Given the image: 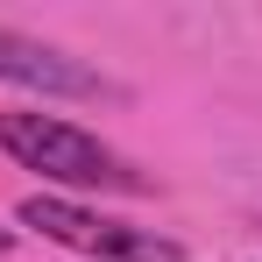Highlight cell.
<instances>
[{
	"mask_svg": "<svg viewBox=\"0 0 262 262\" xmlns=\"http://www.w3.org/2000/svg\"><path fill=\"white\" fill-rule=\"evenodd\" d=\"M0 149L21 170H43L57 184H106V191H142V177L99 142L57 114H0Z\"/></svg>",
	"mask_w": 262,
	"mask_h": 262,
	"instance_id": "obj_1",
	"label": "cell"
},
{
	"mask_svg": "<svg viewBox=\"0 0 262 262\" xmlns=\"http://www.w3.org/2000/svg\"><path fill=\"white\" fill-rule=\"evenodd\" d=\"M0 85H29V92H71V99H92L99 71H85L78 57H64L57 43H36L21 29H0Z\"/></svg>",
	"mask_w": 262,
	"mask_h": 262,
	"instance_id": "obj_2",
	"label": "cell"
},
{
	"mask_svg": "<svg viewBox=\"0 0 262 262\" xmlns=\"http://www.w3.org/2000/svg\"><path fill=\"white\" fill-rule=\"evenodd\" d=\"M21 227H36V234L64 241V248H85V255H99V227H106V220L85 213V206H71V199L29 191V199H21Z\"/></svg>",
	"mask_w": 262,
	"mask_h": 262,
	"instance_id": "obj_3",
	"label": "cell"
},
{
	"mask_svg": "<svg viewBox=\"0 0 262 262\" xmlns=\"http://www.w3.org/2000/svg\"><path fill=\"white\" fill-rule=\"evenodd\" d=\"M99 262H184L170 234H149V227H121V220H106L99 227Z\"/></svg>",
	"mask_w": 262,
	"mask_h": 262,
	"instance_id": "obj_4",
	"label": "cell"
},
{
	"mask_svg": "<svg viewBox=\"0 0 262 262\" xmlns=\"http://www.w3.org/2000/svg\"><path fill=\"white\" fill-rule=\"evenodd\" d=\"M7 248H14V227H0V255H7Z\"/></svg>",
	"mask_w": 262,
	"mask_h": 262,
	"instance_id": "obj_5",
	"label": "cell"
}]
</instances>
